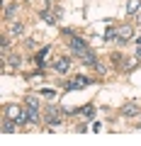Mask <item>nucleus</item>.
I'll return each instance as SVG.
<instances>
[{"label": "nucleus", "instance_id": "1", "mask_svg": "<svg viewBox=\"0 0 141 146\" xmlns=\"http://www.w3.org/2000/svg\"><path fill=\"white\" fill-rule=\"evenodd\" d=\"M71 51H75V54L80 56L83 51H88V46H85L83 39H78V36H71Z\"/></svg>", "mask_w": 141, "mask_h": 146}, {"label": "nucleus", "instance_id": "2", "mask_svg": "<svg viewBox=\"0 0 141 146\" xmlns=\"http://www.w3.org/2000/svg\"><path fill=\"white\" fill-rule=\"evenodd\" d=\"M90 80L88 78H83V76H78V78H73L71 83H66V90H78V88H85Z\"/></svg>", "mask_w": 141, "mask_h": 146}, {"label": "nucleus", "instance_id": "3", "mask_svg": "<svg viewBox=\"0 0 141 146\" xmlns=\"http://www.w3.org/2000/svg\"><path fill=\"white\" fill-rule=\"evenodd\" d=\"M131 34H134V29H131V27H119V29H117V42H119V44H124Z\"/></svg>", "mask_w": 141, "mask_h": 146}, {"label": "nucleus", "instance_id": "4", "mask_svg": "<svg viewBox=\"0 0 141 146\" xmlns=\"http://www.w3.org/2000/svg\"><path fill=\"white\" fill-rule=\"evenodd\" d=\"M20 122H39V112L34 107H29L27 112H22V117H20Z\"/></svg>", "mask_w": 141, "mask_h": 146}, {"label": "nucleus", "instance_id": "5", "mask_svg": "<svg viewBox=\"0 0 141 146\" xmlns=\"http://www.w3.org/2000/svg\"><path fill=\"white\" fill-rule=\"evenodd\" d=\"M122 115H124V117H134V115H139V105H136V102H126L124 107H122Z\"/></svg>", "mask_w": 141, "mask_h": 146}, {"label": "nucleus", "instance_id": "6", "mask_svg": "<svg viewBox=\"0 0 141 146\" xmlns=\"http://www.w3.org/2000/svg\"><path fill=\"white\" fill-rule=\"evenodd\" d=\"M54 68H56L58 73H66L68 68H71V58H58V61L54 63Z\"/></svg>", "mask_w": 141, "mask_h": 146}, {"label": "nucleus", "instance_id": "7", "mask_svg": "<svg viewBox=\"0 0 141 146\" xmlns=\"http://www.w3.org/2000/svg\"><path fill=\"white\" fill-rule=\"evenodd\" d=\"M80 58H83L85 66H97V58H95L93 51H83V54H80Z\"/></svg>", "mask_w": 141, "mask_h": 146}, {"label": "nucleus", "instance_id": "8", "mask_svg": "<svg viewBox=\"0 0 141 146\" xmlns=\"http://www.w3.org/2000/svg\"><path fill=\"white\" fill-rule=\"evenodd\" d=\"M7 117H10V119H15V122H20V117H22V110L17 107V105H10V107H7Z\"/></svg>", "mask_w": 141, "mask_h": 146}, {"label": "nucleus", "instance_id": "9", "mask_svg": "<svg viewBox=\"0 0 141 146\" xmlns=\"http://www.w3.org/2000/svg\"><path fill=\"white\" fill-rule=\"evenodd\" d=\"M46 122H51V124H58V122H61V110H49Z\"/></svg>", "mask_w": 141, "mask_h": 146}, {"label": "nucleus", "instance_id": "10", "mask_svg": "<svg viewBox=\"0 0 141 146\" xmlns=\"http://www.w3.org/2000/svg\"><path fill=\"white\" fill-rule=\"evenodd\" d=\"M139 10H141V3H139V0H129V5H126V12H129V15H136Z\"/></svg>", "mask_w": 141, "mask_h": 146}, {"label": "nucleus", "instance_id": "11", "mask_svg": "<svg viewBox=\"0 0 141 146\" xmlns=\"http://www.w3.org/2000/svg\"><path fill=\"white\" fill-rule=\"evenodd\" d=\"M39 17H42V20L46 22V25H56V17H54L49 10H42V12H39Z\"/></svg>", "mask_w": 141, "mask_h": 146}, {"label": "nucleus", "instance_id": "12", "mask_svg": "<svg viewBox=\"0 0 141 146\" xmlns=\"http://www.w3.org/2000/svg\"><path fill=\"white\" fill-rule=\"evenodd\" d=\"M15 119H10V117H5V122H3V134H7V131L15 129V124H12Z\"/></svg>", "mask_w": 141, "mask_h": 146}, {"label": "nucleus", "instance_id": "13", "mask_svg": "<svg viewBox=\"0 0 141 146\" xmlns=\"http://www.w3.org/2000/svg\"><path fill=\"white\" fill-rule=\"evenodd\" d=\"M27 105H29V107H34V110H37V107H39V100L34 98V95H29V98H27Z\"/></svg>", "mask_w": 141, "mask_h": 146}, {"label": "nucleus", "instance_id": "14", "mask_svg": "<svg viewBox=\"0 0 141 146\" xmlns=\"http://www.w3.org/2000/svg\"><path fill=\"white\" fill-rule=\"evenodd\" d=\"M22 32H24L22 22H15V25H12V34H22Z\"/></svg>", "mask_w": 141, "mask_h": 146}, {"label": "nucleus", "instance_id": "15", "mask_svg": "<svg viewBox=\"0 0 141 146\" xmlns=\"http://www.w3.org/2000/svg\"><path fill=\"white\" fill-rule=\"evenodd\" d=\"M15 12H17V5H7L5 7V17H12Z\"/></svg>", "mask_w": 141, "mask_h": 146}, {"label": "nucleus", "instance_id": "16", "mask_svg": "<svg viewBox=\"0 0 141 146\" xmlns=\"http://www.w3.org/2000/svg\"><path fill=\"white\" fill-rule=\"evenodd\" d=\"M105 39H117V29H107L105 32Z\"/></svg>", "mask_w": 141, "mask_h": 146}, {"label": "nucleus", "instance_id": "17", "mask_svg": "<svg viewBox=\"0 0 141 146\" xmlns=\"http://www.w3.org/2000/svg\"><path fill=\"white\" fill-rule=\"evenodd\" d=\"M10 63L12 66H20V56H10Z\"/></svg>", "mask_w": 141, "mask_h": 146}, {"label": "nucleus", "instance_id": "18", "mask_svg": "<svg viewBox=\"0 0 141 146\" xmlns=\"http://www.w3.org/2000/svg\"><path fill=\"white\" fill-rule=\"evenodd\" d=\"M136 58H141V46H139V49H136Z\"/></svg>", "mask_w": 141, "mask_h": 146}, {"label": "nucleus", "instance_id": "19", "mask_svg": "<svg viewBox=\"0 0 141 146\" xmlns=\"http://www.w3.org/2000/svg\"><path fill=\"white\" fill-rule=\"evenodd\" d=\"M51 3H54V0H51Z\"/></svg>", "mask_w": 141, "mask_h": 146}]
</instances>
